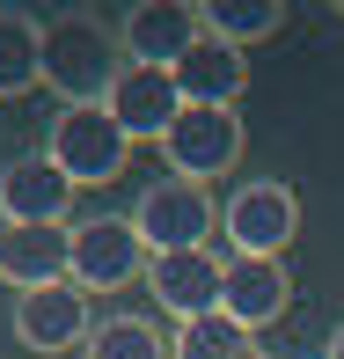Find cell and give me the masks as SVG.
<instances>
[{
  "label": "cell",
  "instance_id": "cell-8",
  "mask_svg": "<svg viewBox=\"0 0 344 359\" xmlns=\"http://www.w3.org/2000/svg\"><path fill=\"white\" fill-rule=\"evenodd\" d=\"M220 250H176V257H146V293L161 301V316L176 323H198V316H220Z\"/></svg>",
  "mask_w": 344,
  "mask_h": 359
},
{
  "label": "cell",
  "instance_id": "cell-2",
  "mask_svg": "<svg viewBox=\"0 0 344 359\" xmlns=\"http://www.w3.org/2000/svg\"><path fill=\"white\" fill-rule=\"evenodd\" d=\"M132 227L146 242V257H176V250H212V227H220V205H212L205 184H184V176H161V184L139 191Z\"/></svg>",
  "mask_w": 344,
  "mask_h": 359
},
{
  "label": "cell",
  "instance_id": "cell-19",
  "mask_svg": "<svg viewBox=\"0 0 344 359\" xmlns=\"http://www.w3.org/2000/svg\"><path fill=\"white\" fill-rule=\"evenodd\" d=\"M322 359H344V323H337V337H330V352H322Z\"/></svg>",
  "mask_w": 344,
  "mask_h": 359
},
{
  "label": "cell",
  "instance_id": "cell-11",
  "mask_svg": "<svg viewBox=\"0 0 344 359\" xmlns=\"http://www.w3.org/2000/svg\"><path fill=\"white\" fill-rule=\"evenodd\" d=\"M198 37H205L198 0H139V8L118 22V44H125L132 67H176Z\"/></svg>",
  "mask_w": 344,
  "mask_h": 359
},
{
  "label": "cell",
  "instance_id": "cell-16",
  "mask_svg": "<svg viewBox=\"0 0 344 359\" xmlns=\"http://www.w3.org/2000/svg\"><path fill=\"white\" fill-rule=\"evenodd\" d=\"M198 22H205V37H220V44H235V52H249V44L278 37L286 0H198Z\"/></svg>",
  "mask_w": 344,
  "mask_h": 359
},
{
  "label": "cell",
  "instance_id": "cell-4",
  "mask_svg": "<svg viewBox=\"0 0 344 359\" xmlns=\"http://www.w3.org/2000/svg\"><path fill=\"white\" fill-rule=\"evenodd\" d=\"M220 235H227L235 257H286V242L301 235V198H293V184H278V176L242 184L235 198H227V213H220Z\"/></svg>",
  "mask_w": 344,
  "mask_h": 359
},
{
  "label": "cell",
  "instance_id": "cell-3",
  "mask_svg": "<svg viewBox=\"0 0 344 359\" xmlns=\"http://www.w3.org/2000/svg\"><path fill=\"white\" fill-rule=\"evenodd\" d=\"M44 154H52L59 176L81 191V184H118L125 161H132V140L118 133V118H110L103 103H88V110H59V118H52Z\"/></svg>",
  "mask_w": 344,
  "mask_h": 359
},
{
  "label": "cell",
  "instance_id": "cell-1",
  "mask_svg": "<svg viewBox=\"0 0 344 359\" xmlns=\"http://www.w3.org/2000/svg\"><path fill=\"white\" fill-rule=\"evenodd\" d=\"M125 74V44H118V22L88 8H67L44 22V88L59 95L67 110H88V103H110Z\"/></svg>",
  "mask_w": 344,
  "mask_h": 359
},
{
  "label": "cell",
  "instance_id": "cell-21",
  "mask_svg": "<svg viewBox=\"0 0 344 359\" xmlns=\"http://www.w3.org/2000/svg\"><path fill=\"white\" fill-rule=\"evenodd\" d=\"M249 359H271V352H249Z\"/></svg>",
  "mask_w": 344,
  "mask_h": 359
},
{
  "label": "cell",
  "instance_id": "cell-9",
  "mask_svg": "<svg viewBox=\"0 0 344 359\" xmlns=\"http://www.w3.org/2000/svg\"><path fill=\"white\" fill-rule=\"evenodd\" d=\"M67 205H74V184L59 176V161L44 147L0 169V220L8 227H67Z\"/></svg>",
  "mask_w": 344,
  "mask_h": 359
},
{
  "label": "cell",
  "instance_id": "cell-20",
  "mask_svg": "<svg viewBox=\"0 0 344 359\" xmlns=\"http://www.w3.org/2000/svg\"><path fill=\"white\" fill-rule=\"evenodd\" d=\"M330 8H337V15H344V0H330Z\"/></svg>",
  "mask_w": 344,
  "mask_h": 359
},
{
  "label": "cell",
  "instance_id": "cell-5",
  "mask_svg": "<svg viewBox=\"0 0 344 359\" xmlns=\"http://www.w3.org/2000/svg\"><path fill=\"white\" fill-rule=\"evenodd\" d=\"M161 161H169V176H184V184H212V176H227L242 161V118H235V110L184 103V118L161 133Z\"/></svg>",
  "mask_w": 344,
  "mask_h": 359
},
{
  "label": "cell",
  "instance_id": "cell-14",
  "mask_svg": "<svg viewBox=\"0 0 344 359\" xmlns=\"http://www.w3.org/2000/svg\"><path fill=\"white\" fill-rule=\"evenodd\" d=\"M169 74H176V88H184V103H198V110H235L242 88H249V52H235V44H220V37H198Z\"/></svg>",
  "mask_w": 344,
  "mask_h": 359
},
{
  "label": "cell",
  "instance_id": "cell-17",
  "mask_svg": "<svg viewBox=\"0 0 344 359\" xmlns=\"http://www.w3.org/2000/svg\"><path fill=\"white\" fill-rule=\"evenodd\" d=\"M81 359H169V337L146 316H103L81 345Z\"/></svg>",
  "mask_w": 344,
  "mask_h": 359
},
{
  "label": "cell",
  "instance_id": "cell-7",
  "mask_svg": "<svg viewBox=\"0 0 344 359\" xmlns=\"http://www.w3.org/2000/svg\"><path fill=\"white\" fill-rule=\"evenodd\" d=\"M88 330H95V316H88V293H81L74 279L15 293V337H22L29 352H44V359L74 352V345H88Z\"/></svg>",
  "mask_w": 344,
  "mask_h": 359
},
{
  "label": "cell",
  "instance_id": "cell-15",
  "mask_svg": "<svg viewBox=\"0 0 344 359\" xmlns=\"http://www.w3.org/2000/svg\"><path fill=\"white\" fill-rule=\"evenodd\" d=\"M44 81V22L22 8H0V95H29Z\"/></svg>",
  "mask_w": 344,
  "mask_h": 359
},
{
  "label": "cell",
  "instance_id": "cell-6",
  "mask_svg": "<svg viewBox=\"0 0 344 359\" xmlns=\"http://www.w3.org/2000/svg\"><path fill=\"white\" fill-rule=\"evenodd\" d=\"M146 279V242L132 213H103V220H74V286L81 293H118Z\"/></svg>",
  "mask_w": 344,
  "mask_h": 359
},
{
  "label": "cell",
  "instance_id": "cell-10",
  "mask_svg": "<svg viewBox=\"0 0 344 359\" xmlns=\"http://www.w3.org/2000/svg\"><path fill=\"white\" fill-rule=\"evenodd\" d=\"M103 110L118 118V133L132 140V147H139V140L161 147V133L184 118V88H176L169 67H132V59H125V74H118V88H110Z\"/></svg>",
  "mask_w": 344,
  "mask_h": 359
},
{
  "label": "cell",
  "instance_id": "cell-13",
  "mask_svg": "<svg viewBox=\"0 0 344 359\" xmlns=\"http://www.w3.org/2000/svg\"><path fill=\"white\" fill-rule=\"evenodd\" d=\"M0 279L15 293L74 279V220L67 227H8L0 220Z\"/></svg>",
  "mask_w": 344,
  "mask_h": 359
},
{
  "label": "cell",
  "instance_id": "cell-18",
  "mask_svg": "<svg viewBox=\"0 0 344 359\" xmlns=\"http://www.w3.org/2000/svg\"><path fill=\"white\" fill-rule=\"evenodd\" d=\"M249 330H235L227 316H198V323H176L169 359H249Z\"/></svg>",
  "mask_w": 344,
  "mask_h": 359
},
{
  "label": "cell",
  "instance_id": "cell-12",
  "mask_svg": "<svg viewBox=\"0 0 344 359\" xmlns=\"http://www.w3.org/2000/svg\"><path fill=\"white\" fill-rule=\"evenodd\" d=\"M293 301V271L286 257H227V279H220V316L235 330H264V323L286 316Z\"/></svg>",
  "mask_w": 344,
  "mask_h": 359
}]
</instances>
